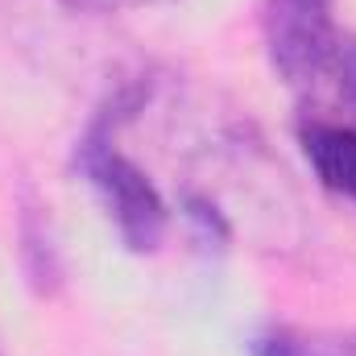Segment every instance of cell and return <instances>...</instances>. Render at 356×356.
Segmentation results:
<instances>
[{"mask_svg": "<svg viewBox=\"0 0 356 356\" xmlns=\"http://www.w3.org/2000/svg\"><path fill=\"white\" fill-rule=\"evenodd\" d=\"M298 141H302V154H307L315 178L327 191L356 199V129L353 124L311 116L298 129Z\"/></svg>", "mask_w": 356, "mask_h": 356, "instance_id": "7a4b0ae2", "label": "cell"}, {"mask_svg": "<svg viewBox=\"0 0 356 356\" xmlns=\"http://www.w3.org/2000/svg\"><path fill=\"white\" fill-rule=\"evenodd\" d=\"M75 8H91V13H124V8H154V4H170V0H67Z\"/></svg>", "mask_w": 356, "mask_h": 356, "instance_id": "5b68a950", "label": "cell"}, {"mask_svg": "<svg viewBox=\"0 0 356 356\" xmlns=\"http://www.w3.org/2000/svg\"><path fill=\"white\" fill-rule=\"evenodd\" d=\"M186 220H191V228H195V236L211 249H220V245H228V224H224V216L207 203V199H186Z\"/></svg>", "mask_w": 356, "mask_h": 356, "instance_id": "277c9868", "label": "cell"}, {"mask_svg": "<svg viewBox=\"0 0 356 356\" xmlns=\"http://www.w3.org/2000/svg\"><path fill=\"white\" fill-rule=\"evenodd\" d=\"M249 356H356V327H266L249 340Z\"/></svg>", "mask_w": 356, "mask_h": 356, "instance_id": "3957f363", "label": "cell"}, {"mask_svg": "<svg viewBox=\"0 0 356 356\" xmlns=\"http://www.w3.org/2000/svg\"><path fill=\"white\" fill-rule=\"evenodd\" d=\"M75 166L91 182V191L99 195V203L108 207L120 241L133 253H154L166 236V203H162L158 186L149 182V175L112 145L108 112L75 145Z\"/></svg>", "mask_w": 356, "mask_h": 356, "instance_id": "6da1fadb", "label": "cell"}, {"mask_svg": "<svg viewBox=\"0 0 356 356\" xmlns=\"http://www.w3.org/2000/svg\"><path fill=\"white\" fill-rule=\"evenodd\" d=\"M269 4H290V8H307V13H327L332 0H269Z\"/></svg>", "mask_w": 356, "mask_h": 356, "instance_id": "8992f818", "label": "cell"}]
</instances>
